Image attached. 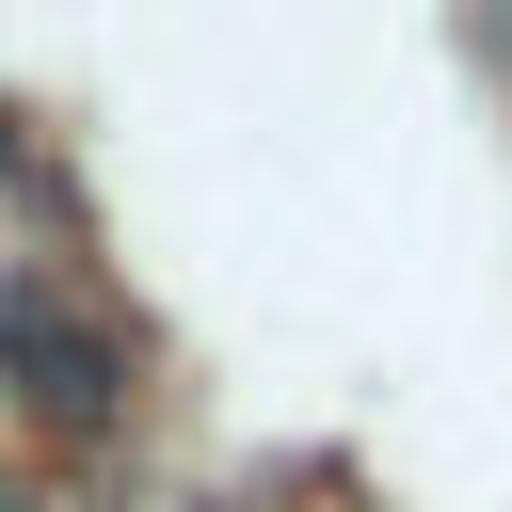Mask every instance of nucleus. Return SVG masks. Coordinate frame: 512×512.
I'll list each match as a JSON object with an SVG mask.
<instances>
[{"mask_svg":"<svg viewBox=\"0 0 512 512\" xmlns=\"http://www.w3.org/2000/svg\"><path fill=\"white\" fill-rule=\"evenodd\" d=\"M0 384L48 432H112L128 416V336L64 288V272H0Z\"/></svg>","mask_w":512,"mask_h":512,"instance_id":"nucleus-1","label":"nucleus"},{"mask_svg":"<svg viewBox=\"0 0 512 512\" xmlns=\"http://www.w3.org/2000/svg\"><path fill=\"white\" fill-rule=\"evenodd\" d=\"M0 512H32V496H16V480H0Z\"/></svg>","mask_w":512,"mask_h":512,"instance_id":"nucleus-2","label":"nucleus"}]
</instances>
